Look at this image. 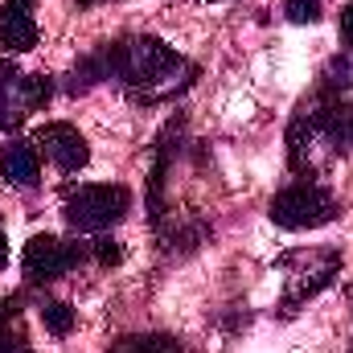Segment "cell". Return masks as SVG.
<instances>
[{
	"instance_id": "obj_1",
	"label": "cell",
	"mask_w": 353,
	"mask_h": 353,
	"mask_svg": "<svg viewBox=\"0 0 353 353\" xmlns=\"http://www.w3.org/2000/svg\"><path fill=\"white\" fill-rule=\"evenodd\" d=\"M107 62H111V79H119L128 99L140 107H157V103H173L176 94L193 87L197 66L189 58H181L173 46H165L161 37H119L107 41Z\"/></svg>"
},
{
	"instance_id": "obj_2",
	"label": "cell",
	"mask_w": 353,
	"mask_h": 353,
	"mask_svg": "<svg viewBox=\"0 0 353 353\" xmlns=\"http://www.w3.org/2000/svg\"><path fill=\"white\" fill-rule=\"evenodd\" d=\"M267 214L279 230H316V226H329L341 214V201L316 181H296V185H288L271 197Z\"/></svg>"
},
{
	"instance_id": "obj_3",
	"label": "cell",
	"mask_w": 353,
	"mask_h": 353,
	"mask_svg": "<svg viewBox=\"0 0 353 353\" xmlns=\"http://www.w3.org/2000/svg\"><path fill=\"white\" fill-rule=\"evenodd\" d=\"M132 210V193L128 185H79L66 193V222L79 230V234H99V230H111L128 218Z\"/></svg>"
},
{
	"instance_id": "obj_4",
	"label": "cell",
	"mask_w": 353,
	"mask_h": 353,
	"mask_svg": "<svg viewBox=\"0 0 353 353\" xmlns=\"http://www.w3.org/2000/svg\"><path fill=\"white\" fill-rule=\"evenodd\" d=\"M50 99H54L50 74H21L12 62H0V132H17Z\"/></svg>"
},
{
	"instance_id": "obj_5",
	"label": "cell",
	"mask_w": 353,
	"mask_h": 353,
	"mask_svg": "<svg viewBox=\"0 0 353 353\" xmlns=\"http://www.w3.org/2000/svg\"><path fill=\"white\" fill-rule=\"evenodd\" d=\"M90 259V243H62L54 234H33L21 251L25 283H54L70 267H83Z\"/></svg>"
},
{
	"instance_id": "obj_6",
	"label": "cell",
	"mask_w": 353,
	"mask_h": 353,
	"mask_svg": "<svg viewBox=\"0 0 353 353\" xmlns=\"http://www.w3.org/2000/svg\"><path fill=\"white\" fill-rule=\"evenodd\" d=\"M33 144H37V152L54 165V169H62V173H79V169H87L90 161V144L87 136L74 128V123H41L37 132H33Z\"/></svg>"
},
{
	"instance_id": "obj_7",
	"label": "cell",
	"mask_w": 353,
	"mask_h": 353,
	"mask_svg": "<svg viewBox=\"0 0 353 353\" xmlns=\"http://www.w3.org/2000/svg\"><path fill=\"white\" fill-rule=\"evenodd\" d=\"M181 140H185V115H173L157 136V157H152V173H148V218L157 230L165 222V181H169L176 152H181Z\"/></svg>"
},
{
	"instance_id": "obj_8",
	"label": "cell",
	"mask_w": 353,
	"mask_h": 353,
	"mask_svg": "<svg viewBox=\"0 0 353 353\" xmlns=\"http://www.w3.org/2000/svg\"><path fill=\"white\" fill-rule=\"evenodd\" d=\"M337 271H341V251H321V259L316 267H304V271H292L288 275V292H283V316H292V312H300V304H308L316 292H325L333 279H337Z\"/></svg>"
},
{
	"instance_id": "obj_9",
	"label": "cell",
	"mask_w": 353,
	"mask_h": 353,
	"mask_svg": "<svg viewBox=\"0 0 353 353\" xmlns=\"http://www.w3.org/2000/svg\"><path fill=\"white\" fill-rule=\"evenodd\" d=\"M41 41L37 21L29 17V8H8L0 4V50L4 54H29Z\"/></svg>"
},
{
	"instance_id": "obj_10",
	"label": "cell",
	"mask_w": 353,
	"mask_h": 353,
	"mask_svg": "<svg viewBox=\"0 0 353 353\" xmlns=\"http://www.w3.org/2000/svg\"><path fill=\"white\" fill-rule=\"evenodd\" d=\"M0 176L17 189H33L41 181V165H37V148L21 144V140H8L0 148Z\"/></svg>"
},
{
	"instance_id": "obj_11",
	"label": "cell",
	"mask_w": 353,
	"mask_h": 353,
	"mask_svg": "<svg viewBox=\"0 0 353 353\" xmlns=\"http://www.w3.org/2000/svg\"><path fill=\"white\" fill-rule=\"evenodd\" d=\"M107 79H111L107 50H94V54H87V58H79V62H74V70L66 74L62 90H66V94H87V90H94L99 83H107Z\"/></svg>"
},
{
	"instance_id": "obj_12",
	"label": "cell",
	"mask_w": 353,
	"mask_h": 353,
	"mask_svg": "<svg viewBox=\"0 0 353 353\" xmlns=\"http://www.w3.org/2000/svg\"><path fill=\"white\" fill-rule=\"evenodd\" d=\"M325 94H333V99H345L353 90V50L345 54H337V58H329V66L321 70V87Z\"/></svg>"
},
{
	"instance_id": "obj_13",
	"label": "cell",
	"mask_w": 353,
	"mask_h": 353,
	"mask_svg": "<svg viewBox=\"0 0 353 353\" xmlns=\"http://www.w3.org/2000/svg\"><path fill=\"white\" fill-rule=\"evenodd\" d=\"M111 353H181V341L169 333H136V337H119Z\"/></svg>"
},
{
	"instance_id": "obj_14",
	"label": "cell",
	"mask_w": 353,
	"mask_h": 353,
	"mask_svg": "<svg viewBox=\"0 0 353 353\" xmlns=\"http://www.w3.org/2000/svg\"><path fill=\"white\" fill-rule=\"evenodd\" d=\"M74 308L66 304V300H41V325H46V333L50 337H70L74 333Z\"/></svg>"
},
{
	"instance_id": "obj_15",
	"label": "cell",
	"mask_w": 353,
	"mask_h": 353,
	"mask_svg": "<svg viewBox=\"0 0 353 353\" xmlns=\"http://www.w3.org/2000/svg\"><path fill=\"white\" fill-rule=\"evenodd\" d=\"M283 17L292 25H316L321 21V0H283Z\"/></svg>"
},
{
	"instance_id": "obj_16",
	"label": "cell",
	"mask_w": 353,
	"mask_h": 353,
	"mask_svg": "<svg viewBox=\"0 0 353 353\" xmlns=\"http://www.w3.org/2000/svg\"><path fill=\"white\" fill-rule=\"evenodd\" d=\"M0 353H33V345H29V337H25V329H21L17 321L0 329Z\"/></svg>"
},
{
	"instance_id": "obj_17",
	"label": "cell",
	"mask_w": 353,
	"mask_h": 353,
	"mask_svg": "<svg viewBox=\"0 0 353 353\" xmlns=\"http://www.w3.org/2000/svg\"><path fill=\"white\" fill-rule=\"evenodd\" d=\"M90 255H94V263L99 267L123 263V247H119L115 239H94V243H90Z\"/></svg>"
},
{
	"instance_id": "obj_18",
	"label": "cell",
	"mask_w": 353,
	"mask_h": 353,
	"mask_svg": "<svg viewBox=\"0 0 353 353\" xmlns=\"http://www.w3.org/2000/svg\"><path fill=\"white\" fill-rule=\"evenodd\" d=\"M341 37H345V46L353 50V4L341 8Z\"/></svg>"
},
{
	"instance_id": "obj_19",
	"label": "cell",
	"mask_w": 353,
	"mask_h": 353,
	"mask_svg": "<svg viewBox=\"0 0 353 353\" xmlns=\"http://www.w3.org/2000/svg\"><path fill=\"white\" fill-rule=\"evenodd\" d=\"M8 8H33V0H4Z\"/></svg>"
},
{
	"instance_id": "obj_20",
	"label": "cell",
	"mask_w": 353,
	"mask_h": 353,
	"mask_svg": "<svg viewBox=\"0 0 353 353\" xmlns=\"http://www.w3.org/2000/svg\"><path fill=\"white\" fill-rule=\"evenodd\" d=\"M8 263V247H4V230H0V267Z\"/></svg>"
},
{
	"instance_id": "obj_21",
	"label": "cell",
	"mask_w": 353,
	"mask_h": 353,
	"mask_svg": "<svg viewBox=\"0 0 353 353\" xmlns=\"http://www.w3.org/2000/svg\"><path fill=\"white\" fill-rule=\"evenodd\" d=\"M0 329H4V325H0Z\"/></svg>"
}]
</instances>
